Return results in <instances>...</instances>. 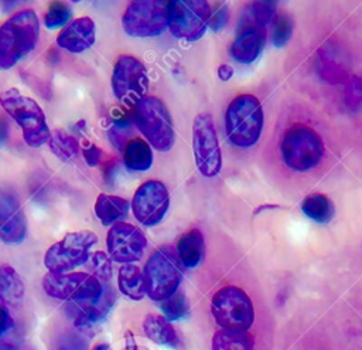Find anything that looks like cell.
Wrapping results in <instances>:
<instances>
[{
	"label": "cell",
	"instance_id": "cell-1",
	"mask_svg": "<svg viewBox=\"0 0 362 350\" xmlns=\"http://www.w3.org/2000/svg\"><path fill=\"white\" fill-rule=\"evenodd\" d=\"M40 37V21L34 10L13 14L0 26V69L13 68L31 52Z\"/></svg>",
	"mask_w": 362,
	"mask_h": 350
},
{
	"label": "cell",
	"instance_id": "cell-2",
	"mask_svg": "<svg viewBox=\"0 0 362 350\" xmlns=\"http://www.w3.org/2000/svg\"><path fill=\"white\" fill-rule=\"evenodd\" d=\"M0 106L21 128L28 146L40 147L49 142L51 132L45 113L33 98L23 95L16 88H10L0 94Z\"/></svg>",
	"mask_w": 362,
	"mask_h": 350
},
{
	"label": "cell",
	"instance_id": "cell-3",
	"mask_svg": "<svg viewBox=\"0 0 362 350\" xmlns=\"http://www.w3.org/2000/svg\"><path fill=\"white\" fill-rule=\"evenodd\" d=\"M263 109L259 99L243 94L236 96L225 113V129L228 139L238 147L253 146L262 133Z\"/></svg>",
	"mask_w": 362,
	"mask_h": 350
},
{
	"label": "cell",
	"instance_id": "cell-4",
	"mask_svg": "<svg viewBox=\"0 0 362 350\" xmlns=\"http://www.w3.org/2000/svg\"><path fill=\"white\" fill-rule=\"evenodd\" d=\"M146 293L153 300H165L175 293L182 268L177 251L171 245L156 249L144 265L143 271Z\"/></svg>",
	"mask_w": 362,
	"mask_h": 350
},
{
	"label": "cell",
	"instance_id": "cell-5",
	"mask_svg": "<svg viewBox=\"0 0 362 350\" xmlns=\"http://www.w3.org/2000/svg\"><path fill=\"white\" fill-rule=\"evenodd\" d=\"M133 122L156 150L173 147L175 133L167 106L156 96H144L133 106Z\"/></svg>",
	"mask_w": 362,
	"mask_h": 350
},
{
	"label": "cell",
	"instance_id": "cell-6",
	"mask_svg": "<svg viewBox=\"0 0 362 350\" xmlns=\"http://www.w3.org/2000/svg\"><path fill=\"white\" fill-rule=\"evenodd\" d=\"M280 149L286 166L294 171L317 167L324 156V143L320 135L304 123H296L286 130Z\"/></svg>",
	"mask_w": 362,
	"mask_h": 350
},
{
	"label": "cell",
	"instance_id": "cell-7",
	"mask_svg": "<svg viewBox=\"0 0 362 350\" xmlns=\"http://www.w3.org/2000/svg\"><path fill=\"white\" fill-rule=\"evenodd\" d=\"M96 242L98 237L92 231L69 232L48 248L44 255V265L48 272L68 273L88 262L90 249Z\"/></svg>",
	"mask_w": 362,
	"mask_h": 350
},
{
	"label": "cell",
	"instance_id": "cell-8",
	"mask_svg": "<svg viewBox=\"0 0 362 350\" xmlns=\"http://www.w3.org/2000/svg\"><path fill=\"white\" fill-rule=\"evenodd\" d=\"M44 290L55 299L69 303H86L99 299L105 290L102 282L85 272L54 273L48 272L42 278Z\"/></svg>",
	"mask_w": 362,
	"mask_h": 350
},
{
	"label": "cell",
	"instance_id": "cell-9",
	"mask_svg": "<svg viewBox=\"0 0 362 350\" xmlns=\"http://www.w3.org/2000/svg\"><path fill=\"white\" fill-rule=\"evenodd\" d=\"M212 315L228 330H247L255 319L250 298L238 286L221 288L211 302Z\"/></svg>",
	"mask_w": 362,
	"mask_h": 350
},
{
	"label": "cell",
	"instance_id": "cell-10",
	"mask_svg": "<svg viewBox=\"0 0 362 350\" xmlns=\"http://www.w3.org/2000/svg\"><path fill=\"white\" fill-rule=\"evenodd\" d=\"M123 30L132 37H156L168 27V1H132L123 17Z\"/></svg>",
	"mask_w": 362,
	"mask_h": 350
},
{
	"label": "cell",
	"instance_id": "cell-11",
	"mask_svg": "<svg viewBox=\"0 0 362 350\" xmlns=\"http://www.w3.org/2000/svg\"><path fill=\"white\" fill-rule=\"evenodd\" d=\"M211 18V7L205 0L168 1V28L177 38L199 40Z\"/></svg>",
	"mask_w": 362,
	"mask_h": 350
},
{
	"label": "cell",
	"instance_id": "cell-12",
	"mask_svg": "<svg viewBox=\"0 0 362 350\" xmlns=\"http://www.w3.org/2000/svg\"><path fill=\"white\" fill-rule=\"evenodd\" d=\"M112 89L122 103L134 106L147 96L148 77L144 65L132 55H120L113 67Z\"/></svg>",
	"mask_w": 362,
	"mask_h": 350
},
{
	"label": "cell",
	"instance_id": "cell-13",
	"mask_svg": "<svg viewBox=\"0 0 362 350\" xmlns=\"http://www.w3.org/2000/svg\"><path fill=\"white\" fill-rule=\"evenodd\" d=\"M192 147L195 164L202 176H216L222 166V154L215 125L209 113H199L194 119Z\"/></svg>",
	"mask_w": 362,
	"mask_h": 350
},
{
	"label": "cell",
	"instance_id": "cell-14",
	"mask_svg": "<svg viewBox=\"0 0 362 350\" xmlns=\"http://www.w3.org/2000/svg\"><path fill=\"white\" fill-rule=\"evenodd\" d=\"M170 205V197L165 186L158 180L143 183L134 193L132 210L139 222L151 227L158 224Z\"/></svg>",
	"mask_w": 362,
	"mask_h": 350
},
{
	"label": "cell",
	"instance_id": "cell-15",
	"mask_svg": "<svg viewBox=\"0 0 362 350\" xmlns=\"http://www.w3.org/2000/svg\"><path fill=\"white\" fill-rule=\"evenodd\" d=\"M106 245L109 258L119 264H133L141 259L147 247L144 234L129 222H116L107 232Z\"/></svg>",
	"mask_w": 362,
	"mask_h": 350
},
{
	"label": "cell",
	"instance_id": "cell-16",
	"mask_svg": "<svg viewBox=\"0 0 362 350\" xmlns=\"http://www.w3.org/2000/svg\"><path fill=\"white\" fill-rule=\"evenodd\" d=\"M27 234V221L17 197L10 191L0 193V241L7 245L21 244Z\"/></svg>",
	"mask_w": 362,
	"mask_h": 350
},
{
	"label": "cell",
	"instance_id": "cell-17",
	"mask_svg": "<svg viewBox=\"0 0 362 350\" xmlns=\"http://www.w3.org/2000/svg\"><path fill=\"white\" fill-rule=\"evenodd\" d=\"M95 21L90 17H79L69 21L58 34L57 44L69 52H82L95 44Z\"/></svg>",
	"mask_w": 362,
	"mask_h": 350
},
{
	"label": "cell",
	"instance_id": "cell-18",
	"mask_svg": "<svg viewBox=\"0 0 362 350\" xmlns=\"http://www.w3.org/2000/svg\"><path fill=\"white\" fill-rule=\"evenodd\" d=\"M115 299V292L109 286H105L102 296L93 302L68 303V309L72 312L75 326L79 329H89L103 322L113 307Z\"/></svg>",
	"mask_w": 362,
	"mask_h": 350
},
{
	"label": "cell",
	"instance_id": "cell-19",
	"mask_svg": "<svg viewBox=\"0 0 362 350\" xmlns=\"http://www.w3.org/2000/svg\"><path fill=\"white\" fill-rule=\"evenodd\" d=\"M129 207L130 205L126 198L110 194H99L95 203V214L103 225H113L126 218Z\"/></svg>",
	"mask_w": 362,
	"mask_h": 350
},
{
	"label": "cell",
	"instance_id": "cell-20",
	"mask_svg": "<svg viewBox=\"0 0 362 350\" xmlns=\"http://www.w3.org/2000/svg\"><path fill=\"white\" fill-rule=\"evenodd\" d=\"M204 252H205V244L199 230H191L178 239L177 254L181 264L185 268L197 266L201 262Z\"/></svg>",
	"mask_w": 362,
	"mask_h": 350
},
{
	"label": "cell",
	"instance_id": "cell-21",
	"mask_svg": "<svg viewBox=\"0 0 362 350\" xmlns=\"http://www.w3.org/2000/svg\"><path fill=\"white\" fill-rule=\"evenodd\" d=\"M24 282L10 265L0 266V300L8 306H18L24 298Z\"/></svg>",
	"mask_w": 362,
	"mask_h": 350
},
{
	"label": "cell",
	"instance_id": "cell-22",
	"mask_svg": "<svg viewBox=\"0 0 362 350\" xmlns=\"http://www.w3.org/2000/svg\"><path fill=\"white\" fill-rule=\"evenodd\" d=\"M143 330L146 336L161 346L168 347H177L178 346V337L171 326V323L160 315H147L143 322Z\"/></svg>",
	"mask_w": 362,
	"mask_h": 350
},
{
	"label": "cell",
	"instance_id": "cell-23",
	"mask_svg": "<svg viewBox=\"0 0 362 350\" xmlns=\"http://www.w3.org/2000/svg\"><path fill=\"white\" fill-rule=\"evenodd\" d=\"M123 162L129 170L146 171L153 164V152L150 145L140 137L130 139L123 150Z\"/></svg>",
	"mask_w": 362,
	"mask_h": 350
},
{
	"label": "cell",
	"instance_id": "cell-24",
	"mask_svg": "<svg viewBox=\"0 0 362 350\" xmlns=\"http://www.w3.org/2000/svg\"><path fill=\"white\" fill-rule=\"evenodd\" d=\"M117 285L120 292L132 300H141L146 295L143 272L139 269V266L133 264H126L120 266Z\"/></svg>",
	"mask_w": 362,
	"mask_h": 350
},
{
	"label": "cell",
	"instance_id": "cell-25",
	"mask_svg": "<svg viewBox=\"0 0 362 350\" xmlns=\"http://www.w3.org/2000/svg\"><path fill=\"white\" fill-rule=\"evenodd\" d=\"M255 340L246 330L222 329L214 334L212 350H253Z\"/></svg>",
	"mask_w": 362,
	"mask_h": 350
},
{
	"label": "cell",
	"instance_id": "cell-26",
	"mask_svg": "<svg viewBox=\"0 0 362 350\" xmlns=\"http://www.w3.org/2000/svg\"><path fill=\"white\" fill-rule=\"evenodd\" d=\"M303 213L313 221L325 224L334 217V204L331 200L320 193L307 196L301 203Z\"/></svg>",
	"mask_w": 362,
	"mask_h": 350
},
{
	"label": "cell",
	"instance_id": "cell-27",
	"mask_svg": "<svg viewBox=\"0 0 362 350\" xmlns=\"http://www.w3.org/2000/svg\"><path fill=\"white\" fill-rule=\"evenodd\" d=\"M48 145L52 153L64 162L71 160L79 152L78 140L62 130H55L54 133H51Z\"/></svg>",
	"mask_w": 362,
	"mask_h": 350
},
{
	"label": "cell",
	"instance_id": "cell-28",
	"mask_svg": "<svg viewBox=\"0 0 362 350\" xmlns=\"http://www.w3.org/2000/svg\"><path fill=\"white\" fill-rule=\"evenodd\" d=\"M161 310L168 322L178 320L188 313V300L182 293H174L161 302Z\"/></svg>",
	"mask_w": 362,
	"mask_h": 350
},
{
	"label": "cell",
	"instance_id": "cell-29",
	"mask_svg": "<svg viewBox=\"0 0 362 350\" xmlns=\"http://www.w3.org/2000/svg\"><path fill=\"white\" fill-rule=\"evenodd\" d=\"M69 18H71L69 6L64 1H54L49 4L45 16H44V23H45L47 28L54 30V28L66 26Z\"/></svg>",
	"mask_w": 362,
	"mask_h": 350
},
{
	"label": "cell",
	"instance_id": "cell-30",
	"mask_svg": "<svg viewBox=\"0 0 362 350\" xmlns=\"http://www.w3.org/2000/svg\"><path fill=\"white\" fill-rule=\"evenodd\" d=\"M89 268L93 273L95 278L99 281H109L112 278V259L103 252V251H96L93 252L89 259Z\"/></svg>",
	"mask_w": 362,
	"mask_h": 350
},
{
	"label": "cell",
	"instance_id": "cell-31",
	"mask_svg": "<svg viewBox=\"0 0 362 350\" xmlns=\"http://www.w3.org/2000/svg\"><path fill=\"white\" fill-rule=\"evenodd\" d=\"M130 133H132V123L127 119H120V120H116L113 123V126L107 132V136H109L110 143L116 149L123 152L127 142H129L127 137H129Z\"/></svg>",
	"mask_w": 362,
	"mask_h": 350
},
{
	"label": "cell",
	"instance_id": "cell-32",
	"mask_svg": "<svg viewBox=\"0 0 362 350\" xmlns=\"http://www.w3.org/2000/svg\"><path fill=\"white\" fill-rule=\"evenodd\" d=\"M291 30H293V26H291V20L288 16L286 14H280L277 18H276V23H274V30H273V44L276 47H284L287 44V41L290 40V35H291Z\"/></svg>",
	"mask_w": 362,
	"mask_h": 350
},
{
	"label": "cell",
	"instance_id": "cell-33",
	"mask_svg": "<svg viewBox=\"0 0 362 350\" xmlns=\"http://www.w3.org/2000/svg\"><path fill=\"white\" fill-rule=\"evenodd\" d=\"M345 101L348 106L354 111H358L362 108V78L354 77L345 91Z\"/></svg>",
	"mask_w": 362,
	"mask_h": 350
},
{
	"label": "cell",
	"instance_id": "cell-34",
	"mask_svg": "<svg viewBox=\"0 0 362 350\" xmlns=\"http://www.w3.org/2000/svg\"><path fill=\"white\" fill-rule=\"evenodd\" d=\"M82 156H83V159H85V162H86L88 166L95 167V166H98L99 162H100L102 150H100L96 145H89V146L83 147Z\"/></svg>",
	"mask_w": 362,
	"mask_h": 350
},
{
	"label": "cell",
	"instance_id": "cell-35",
	"mask_svg": "<svg viewBox=\"0 0 362 350\" xmlns=\"http://www.w3.org/2000/svg\"><path fill=\"white\" fill-rule=\"evenodd\" d=\"M226 20H228V7H226V6H222V7L216 11V14L212 16V18H211V21H209L208 26H209L214 31H218V30H221V28L226 24Z\"/></svg>",
	"mask_w": 362,
	"mask_h": 350
},
{
	"label": "cell",
	"instance_id": "cell-36",
	"mask_svg": "<svg viewBox=\"0 0 362 350\" xmlns=\"http://www.w3.org/2000/svg\"><path fill=\"white\" fill-rule=\"evenodd\" d=\"M11 329H13V319L8 310L0 305V337H3Z\"/></svg>",
	"mask_w": 362,
	"mask_h": 350
},
{
	"label": "cell",
	"instance_id": "cell-37",
	"mask_svg": "<svg viewBox=\"0 0 362 350\" xmlns=\"http://www.w3.org/2000/svg\"><path fill=\"white\" fill-rule=\"evenodd\" d=\"M58 350H85V343L76 336H66Z\"/></svg>",
	"mask_w": 362,
	"mask_h": 350
},
{
	"label": "cell",
	"instance_id": "cell-38",
	"mask_svg": "<svg viewBox=\"0 0 362 350\" xmlns=\"http://www.w3.org/2000/svg\"><path fill=\"white\" fill-rule=\"evenodd\" d=\"M0 350H20V343L16 336L11 334V330L0 337Z\"/></svg>",
	"mask_w": 362,
	"mask_h": 350
},
{
	"label": "cell",
	"instance_id": "cell-39",
	"mask_svg": "<svg viewBox=\"0 0 362 350\" xmlns=\"http://www.w3.org/2000/svg\"><path fill=\"white\" fill-rule=\"evenodd\" d=\"M233 75V68L228 64H223L218 68V77L222 79V81H229Z\"/></svg>",
	"mask_w": 362,
	"mask_h": 350
},
{
	"label": "cell",
	"instance_id": "cell-40",
	"mask_svg": "<svg viewBox=\"0 0 362 350\" xmlns=\"http://www.w3.org/2000/svg\"><path fill=\"white\" fill-rule=\"evenodd\" d=\"M124 341H126V350H137V346H136L134 337H133V334H132L130 332H127V333H126V339H124Z\"/></svg>",
	"mask_w": 362,
	"mask_h": 350
},
{
	"label": "cell",
	"instance_id": "cell-41",
	"mask_svg": "<svg viewBox=\"0 0 362 350\" xmlns=\"http://www.w3.org/2000/svg\"><path fill=\"white\" fill-rule=\"evenodd\" d=\"M7 132H8L7 123L4 120H0V142L1 143L7 139Z\"/></svg>",
	"mask_w": 362,
	"mask_h": 350
},
{
	"label": "cell",
	"instance_id": "cell-42",
	"mask_svg": "<svg viewBox=\"0 0 362 350\" xmlns=\"http://www.w3.org/2000/svg\"><path fill=\"white\" fill-rule=\"evenodd\" d=\"M92 350H112V349H110V346L106 344V343H99V344H96Z\"/></svg>",
	"mask_w": 362,
	"mask_h": 350
}]
</instances>
